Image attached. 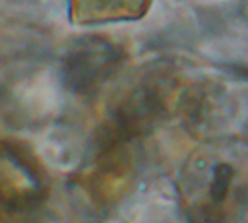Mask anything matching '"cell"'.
<instances>
[{
	"label": "cell",
	"mask_w": 248,
	"mask_h": 223,
	"mask_svg": "<svg viewBox=\"0 0 248 223\" xmlns=\"http://www.w3.org/2000/svg\"><path fill=\"white\" fill-rule=\"evenodd\" d=\"M180 196L190 223H242L248 213V155L217 149L192 159Z\"/></svg>",
	"instance_id": "6da1fadb"
},
{
	"label": "cell",
	"mask_w": 248,
	"mask_h": 223,
	"mask_svg": "<svg viewBox=\"0 0 248 223\" xmlns=\"http://www.w3.org/2000/svg\"><path fill=\"white\" fill-rule=\"evenodd\" d=\"M130 178L128 145H97L93 163L78 176V186L97 207H110L124 196Z\"/></svg>",
	"instance_id": "277c9868"
},
{
	"label": "cell",
	"mask_w": 248,
	"mask_h": 223,
	"mask_svg": "<svg viewBox=\"0 0 248 223\" xmlns=\"http://www.w3.org/2000/svg\"><path fill=\"white\" fill-rule=\"evenodd\" d=\"M151 0H68L70 21L78 25H101L140 19Z\"/></svg>",
	"instance_id": "5b68a950"
},
{
	"label": "cell",
	"mask_w": 248,
	"mask_h": 223,
	"mask_svg": "<svg viewBox=\"0 0 248 223\" xmlns=\"http://www.w3.org/2000/svg\"><path fill=\"white\" fill-rule=\"evenodd\" d=\"M124 50L107 37L87 35L76 39L62 56L64 85L78 95L95 93L122 64Z\"/></svg>",
	"instance_id": "3957f363"
},
{
	"label": "cell",
	"mask_w": 248,
	"mask_h": 223,
	"mask_svg": "<svg viewBox=\"0 0 248 223\" xmlns=\"http://www.w3.org/2000/svg\"><path fill=\"white\" fill-rule=\"evenodd\" d=\"M46 175L35 153L21 142L0 140V207L35 209L46 196Z\"/></svg>",
	"instance_id": "7a4b0ae2"
}]
</instances>
